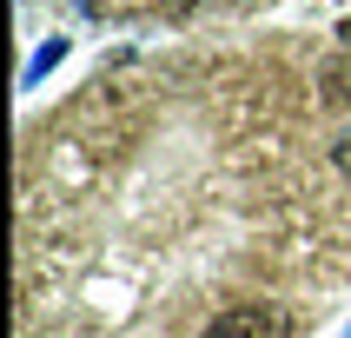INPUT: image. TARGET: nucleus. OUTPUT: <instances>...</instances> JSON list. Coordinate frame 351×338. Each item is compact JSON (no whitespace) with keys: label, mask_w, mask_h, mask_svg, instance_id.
Wrapping results in <instances>:
<instances>
[{"label":"nucleus","mask_w":351,"mask_h":338,"mask_svg":"<svg viewBox=\"0 0 351 338\" xmlns=\"http://www.w3.org/2000/svg\"><path fill=\"white\" fill-rule=\"evenodd\" d=\"M332 159H338V173L351 179V126H345V133H338V146H332Z\"/></svg>","instance_id":"3"},{"label":"nucleus","mask_w":351,"mask_h":338,"mask_svg":"<svg viewBox=\"0 0 351 338\" xmlns=\"http://www.w3.org/2000/svg\"><path fill=\"white\" fill-rule=\"evenodd\" d=\"M199 338H292V318L278 312V305H232V312H219Z\"/></svg>","instance_id":"1"},{"label":"nucleus","mask_w":351,"mask_h":338,"mask_svg":"<svg viewBox=\"0 0 351 338\" xmlns=\"http://www.w3.org/2000/svg\"><path fill=\"white\" fill-rule=\"evenodd\" d=\"M199 7H206V0H159V14H166V20H186V14H199Z\"/></svg>","instance_id":"2"}]
</instances>
